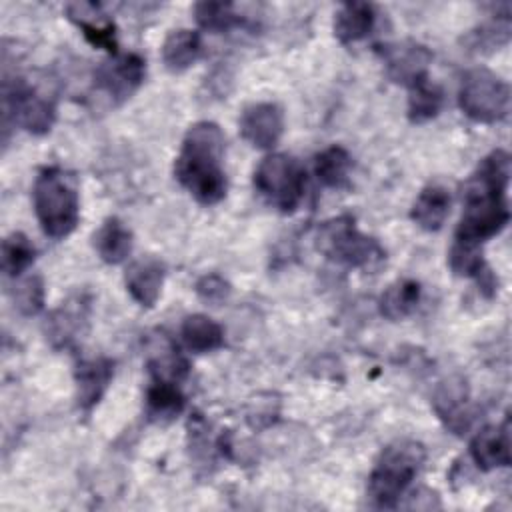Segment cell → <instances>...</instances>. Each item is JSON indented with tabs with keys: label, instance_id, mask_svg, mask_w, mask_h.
<instances>
[{
	"label": "cell",
	"instance_id": "44dd1931",
	"mask_svg": "<svg viewBox=\"0 0 512 512\" xmlns=\"http://www.w3.org/2000/svg\"><path fill=\"white\" fill-rule=\"evenodd\" d=\"M202 56V38L196 30H172L162 44V62L170 72L188 70Z\"/></svg>",
	"mask_w": 512,
	"mask_h": 512
},
{
	"label": "cell",
	"instance_id": "9a60e30c",
	"mask_svg": "<svg viewBox=\"0 0 512 512\" xmlns=\"http://www.w3.org/2000/svg\"><path fill=\"white\" fill-rule=\"evenodd\" d=\"M166 268L154 256H142L130 262L124 274L126 290L134 302L144 308H152L162 292Z\"/></svg>",
	"mask_w": 512,
	"mask_h": 512
},
{
	"label": "cell",
	"instance_id": "cb8c5ba5",
	"mask_svg": "<svg viewBox=\"0 0 512 512\" xmlns=\"http://www.w3.org/2000/svg\"><path fill=\"white\" fill-rule=\"evenodd\" d=\"M420 302V284L410 278L396 280L380 296V314L392 322L410 316Z\"/></svg>",
	"mask_w": 512,
	"mask_h": 512
},
{
	"label": "cell",
	"instance_id": "484cf974",
	"mask_svg": "<svg viewBox=\"0 0 512 512\" xmlns=\"http://www.w3.org/2000/svg\"><path fill=\"white\" fill-rule=\"evenodd\" d=\"M444 104V92L438 84L430 82L428 78L416 82L410 86V96H408V118L414 124L428 122L438 116Z\"/></svg>",
	"mask_w": 512,
	"mask_h": 512
},
{
	"label": "cell",
	"instance_id": "7402d4cb",
	"mask_svg": "<svg viewBox=\"0 0 512 512\" xmlns=\"http://www.w3.org/2000/svg\"><path fill=\"white\" fill-rule=\"evenodd\" d=\"M186 398L174 380L152 378V384L146 390V414L150 420L168 422L184 410Z\"/></svg>",
	"mask_w": 512,
	"mask_h": 512
},
{
	"label": "cell",
	"instance_id": "603a6c76",
	"mask_svg": "<svg viewBox=\"0 0 512 512\" xmlns=\"http://www.w3.org/2000/svg\"><path fill=\"white\" fill-rule=\"evenodd\" d=\"M180 336L188 350L196 354L218 350L224 344L222 326L206 314H190L182 320Z\"/></svg>",
	"mask_w": 512,
	"mask_h": 512
},
{
	"label": "cell",
	"instance_id": "4dcf8cb0",
	"mask_svg": "<svg viewBox=\"0 0 512 512\" xmlns=\"http://www.w3.org/2000/svg\"><path fill=\"white\" fill-rule=\"evenodd\" d=\"M448 264L456 276L474 278V280L488 268V264L482 258V250L478 246H468L460 242L452 244L448 254Z\"/></svg>",
	"mask_w": 512,
	"mask_h": 512
},
{
	"label": "cell",
	"instance_id": "4316f807",
	"mask_svg": "<svg viewBox=\"0 0 512 512\" xmlns=\"http://www.w3.org/2000/svg\"><path fill=\"white\" fill-rule=\"evenodd\" d=\"M34 256L36 248L22 232H12L2 240V270L6 276L18 278L32 266Z\"/></svg>",
	"mask_w": 512,
	"mask_h": 512
},
{
	"label": "cell",
	"instance_id": "ba28073f",
	"mask_svg": "<svg viewBox=\"0 0 512 512\" xmlns=\"http://www.w3.org/2000/svg\"><path fill=\"white\" fill-rule=\"evenodd\" d=\"M4 126L12 120L30 134H46L56 120V104L22 80H4Z\"/></svg>",
	"mask_w": 512,
	"mask_h": 512
},
{
	"label": "cell",
	"instance_id": "ffe728a7",
	"mask_svg": "<svg viewBox=\"0 0 512 512\" xmlns=\"http://www.w3.org/2000/svg\"><path fill=\"white\" fill-rule=\"evenodd\" d=\"M132 230L118 218H106L94 234V248L106 264H120L132 252Z\"/></svg>",
	"mask_w": 512,
	"mask_h": 512
},
{
	"label": "cell",
	"instance_id": "5bb4252c",
	"mask_svg": "<svg viewBox=\"0 0 512 512\" xmlns=\"http://www.w3.org/2000/svg\"><path fill=\"white\" fill-rule=\"evenodd\" d=\"M510 446V422L508 418H504L502 424L484 426L474 434V438L470 440V456L480 470L488 472L494 468L510 466Z\"/></svg>",
	"mask_w": 512,
	"mask_h": 512
},
{
	"label": "cell",
	"instance_id": "277c9868",
	"mask_svg": "<svg viewBox=\"0 0 512 512\" xmlns=\"http://www.w3.org/2000/svg\"><path fill=\"white\" fill-rule=\"evenodd\" d=\"M426 460V450L416 440H396L388 444L368 478V496L376 508H394L412 484Z\"/></svg>",
	"mask_w": 512,
	"mask_h": 512
},
{
	"label": "cell",
	"instance_id": "52a82bcc",
	"mask_svg": "<svg viewBox=\"0 0 512 512\" xmlns=\"http://www.w3.org/2000/svg\"><path fill=\"white\" fill-rule=\"evenodd\" d=\"M316 244L324 256L352 268L368 266L374 258L384 256L378 242L362 234L348 214L322 222L318 226Z\"/></svg>",
	"mask_w": 512,
	"mask_h": 512
},
{
	"label": "cell",
	"instance_id": "4fadbf2b",
	"mask_svg": "<svg viewBox=\"0 0 512 512\" xmlns=\"http://www.w3.org/2000/svg\"><path fill=\"white\" fill-rule=\"evenodd\" d=\"M114 376V360L106 356H96L80 360L74 370L76 382V404L84 414H90L102 396L106 394Z\"/></svg>",
	"mask_w": 512,
	"mask_h": 512
},
{
	"label": "cell",
	"instance_id": "f546056e",
	"mask_svg": "<svg viewBox=\"0 0 512 512\" xmlns=\"http://www.w3.org/2000/svg\"><path fill=\"white\" fill-rule=\"evenodd\" d=\"M14 306L24 316H34L44 306V282L38 274L20 278L12 290Z\"/></svg>",
	"mask_w": 512,
	"mask_h": 512
},
{
	"label": "cell",
	"instance_id": "2e32d148",
	"mask_svg": "<svg viewBox=\"0 0 512 512\" xmlns=\"http://www.w3.org/2000/svg\"><path fill=\"white\" fill-rule=\"evenodd\" d=\"M68 18L82 30L84 38L102 50H108L112 56L118 54L116 26L100 10V4L94 2H72L66 6Z\"/></svg>",
	"mask_w": 512,
	"mask_h": 512
},
{
	"label": "cell",
	"instance_id": "9c48e42d",
	"mask_svg": "<svg viewBox=\"0 0 512 512\" xmlns=\"http://www.w3.org/2000/svg\"><path fill=\"white\" fill-rule=\"evenodd\" d=\"M146 62L142 56L128 52V54H114L110 60L102 62L96 70V88L106 94L114 104H122L128 100L144 82Z\"/></svg>",
	"mask_w": 512,
	"mask_h": 512
},
{
	"label": "cell",
	"instance_id": "ac0fdd59",
	"mask_svg": "<svg viewBox=\"0 0 512 512\" xmlns=\"http://www.w3.org/2000/svg\"><path fill=\"white\" fill-rule=\"evenodd\" d=\"M450 204H452V196L444 186L428 184L426 188H422V192L414 200L410 218L418 228L426 232H436L442 228L444 220L448 218Z\"/></svg>",
	"mask_w": 512,
	"mask_h": 512
},
{
	"label": "cell",
	"instance_id": "d6986e66",
	"mask_svg": "<svg viewBox=\"0 0 512 512\" xmlns=\"http://www.w3.org/2000/svg\"><path fill=\"white\" fill-rule=\"evenodd\" d=\"M376 24V10L368 2H346L334 16V36L342 44L364 40Z\"/></svg>",
	"mask_w": 512,
	"mask_h": 512
},
{
	"label": "cell",
	"instance_id": "8fae6325",
	"mask_svg": "<svg viewBox=\"0 0 512 512\" xmlns=\"http://www.w3.org/2000/svg\"><path fill=\"white\" fill-rule=\"evenodd\" d=\"M240 136L258 150H270L284 132V112L274 102H258L244 108L240 116Z\"/></svg>",
	"mask_w": 512,
	"mask_h": 512
},
{
	"label": "cell",
	"instance_id": "7c38bea8",
	"mask_svg": "<svg viewBox=\"0 0 512 512\" xmlns=\"http://www.w3.org/2000/svg\"><path fill=\"white\" fill-rule=\"evenodd\" d=\"M90 316V298L86 294H74L66 298L56 310L50 312L44 324L46 340L54 348H68L82 332Z\"/></svg>",
	"mask_w": 512,
	"mask_h": 512
},
{
	"label": "cell",
	"instance_id": "6da1fadb",
	"mask_svg": "<svg viewBox=\"0 0 512 512\" xmlns=\"http://www.w3.org/2000/svg\"><path fill=\"white\" fill-rule=\"evenodd\" d=\"M510 154L502 148L484 156L464 188V210L456 226L454 242L482 246L500 234L508 220Z\"/></svg>",
	"mask_w": 512,
	"mask_h": 512
},
{
	"label": "cell",
	"instance_id": "3957f363",
	"mask_svg": "<svg viewBox=\"0 0 512 512\" xmlns=\"http://www.w3.org/2000/svg\"><path fill=\"white\" fill-rule=\"evenodd\" d=\"M34 212L46 236L60 240L74 232L80 218L78 186L70 172L48 166L42 168L32 188Z\"/></svg>",
	"mask_w": 512,
	"mask_h": 512
},
{
	"label": "cell",
	"instance_id": "5b68a950",
	"mask_svg": "<svg viewBox=\"0 0 512 512\" xmlns=\"http://www.w3.org/2000/svg\"><path fill=\"white\" fill-rule=\"evenodd\" d=\"M306 172L288 154H270L254 170L256 192L278 212L292 214L304 198Z\"/></svg>",
	"mask_w": 512,
	"mask_h": 512
},
{
	"label": "cell",
	"instance_id": "e0dca14e",
	"mask_svg": "<svg viewBox=\"0 0 512 512\" xmlns=\"http://www.w3.org/2000/svg\"><path fill=\"white\" fill-rule=\"evenodd\" d=\"M466 404H468V386H466V380H462L460 376H452L440 382L432 398V406L438 418L444 420V424L454 432H462L468 428L470 412Z\"/></svg>",
	"mask_w": 512,
	"mask_h": 512
},
{
	"label": "cell",
	"instance_id": "7a4b0ae2",
	"mask_svg": "<svg viewBox=\"0 0 512 512\" xmlns=\"http://www.w3.org/2000/svg\"><path fill=\"white\" fill-rule=\"evenodd\" d=\"M222 158L224 134L220 126L200 120L184 134L174 162V176L200 204H218L228 190Z\"/></svg>",
	"mask_w": 512,
	"mask_h": 512
},
{
	"label": "cell",
	"instance_id": "83f0119b",
	"mask_svg": "<svg viewBox=\"0 0 512 512\" xmlns=\"http://www.w3.org/2000/svg\"><path fill=\"white\" fill-rule=\"evenodd\" d=\"M194 18L198 26L208 32H226L240 24L232 2H198L194 6Z\"/></svg>",
	"mask_w": 512,
	"mask_h": 512
},
{
	"label": "cell",
	"instance_id": "d4e9b609",
	"mask_svg": "<svg viewBox=\"0 0 512 512\" xmlns=\"http://www.w3.org/2000/svg\"><path fill=\"white\" fill-rule=\"evenodd\" d=\"M352 158L346 148L334 144L314 158V174L326 188H342L348 182Z\"/></svg>",
	"mask_w": 512,
	"mask_h": 512
},
{
	"label": "cell",
	"instance_id": "8992f818",
	"mask_svg": "<svg viewBox=\"0 0 512 512\" xmlns=\"http://www.w3.org/2000/svg\"><path fill=\"white\" fill-rule=\"evenodd\" d=\"M458 104L474 122H500L510 112V86L486 68H472L462 76Z\"/></svg>",
	"mask_w": 512,
	"mask_h": 512
},
{
	"label": "cell",
	"instance_id": "30bf717a",
	"mask_svg": "<svg viewBox=\"0 0 512 512\" xmlns=\"http://www.w3.org/2000/svg\"><path fill=\"white\" fill-rule=\"evenodd\" d=\"M382 58L386 64V74L392 82L414 86L416 82L428 78V64L432 62V54L426 46L406 40L398 44H388L382 50Z\"/></svg>",
	"mask_w": 512,
	"mask_h": 512
},
{
	"label": "cell",
	"instance_id": "f1b7e54d",
	"mask_svg": "<svg viewBox=\"0 0 512 512\" xmlns=\"http://www.w3.org/2000/svg\"><path fill=\"white\" fill-rule=\"evenodd\" d=\"M510 40V14H498L490 24H482L466 36V44L474 52H490L508 44Z\"/></svg>",
	"mask_w": 512,
	"mask_h": 512
},
{
	"label": "cell",
	"instance_id": "1f68e13d",
	"mask_svg": "<svg viewBox=\"0 0 512 512\" xmlns=\"http://www.w3.org/2000/svg\"><path fill=\"white\" fill-rule=\"evenodd\" d=\"M198 298L210 306H220L224 304L230 294H232V286L228 280H224L220 274H204L202 278H198L196 286H194Z\"/></svg>",
	"mask_w": 512,
	"mask_h": 512
}]
</instances>
